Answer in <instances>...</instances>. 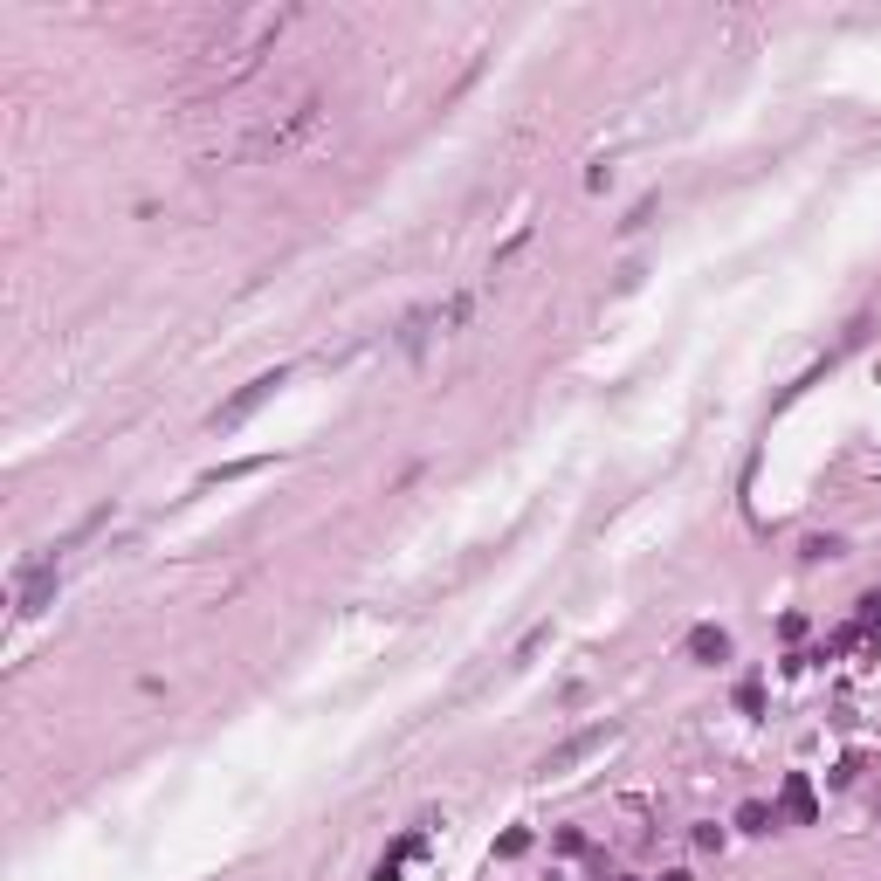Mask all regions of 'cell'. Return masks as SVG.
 Listing matches in <instances>:
<instances>
[{
    "label": "cell",
    "mask_w": 881,
    "mask_h": 881,
    "mask_svg": "<svg viewBox=\"0 0 881 881\" xmlns=\"http://www.w3.org/2000/svg\"><path fill=\"white\" fill-rule=\"evenodd\" d=\"M613 744V723H592V730H579V737H565V744H551L544 758H537V778H558V771H572V764L599 758Z\"/></svg>",
    "instance_id": "6da1fadb"
},
{
    "label": "cell",
    "mask_w": 881,
    "mask_h": 881,
    "mask_svg": "<svg viewBox=\"0 0 881 881\" xmlns=\"http://www.w3.org/2000/svg\"><path fill=\"white\" fill-rule=\"evenodd\" d=\"M276 386H283L276 372H269V379H255V386H241V393H235V400H228V407H221V413H214V420H241V413H248V407H262V400H269Z\"/></svg>",
    "instance_id": "7a4b0ae2"
},
{
    "label": "cell",
    "mask_w": 881,
    "mask_h": 881,
    "mask_svg": "<svg viewBox=\"0 0 881 881\" xmlns=\"http://www.w3.org/2000/svg\"><path fill=\"white\" fill-rule=\"evenodd\" d=\"M689 654H696V661H723V654H730V634H723V627H696V634H689Z\"/></svg>",
    "instance_id": "3957f363"
}]
</instances>
